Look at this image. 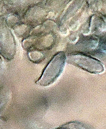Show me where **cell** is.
<instances>
[{
	"label": "cell",
	"mask_w": 106,
	"mask_h": 129,
	"mask_svg": "<svg viewBox=\"0 0 106 129\" xmlns=\"http://www.w3.org/2000/svg\"><path fill=\"white\" fill-rule=\"evenodd\" d=\"M66 60V56L63 52L57 53L47 65L37 83L43 86L53 83L62 73Z\"/></svg>",
	"instance_id": "6da1fadb"
},
{
	"label": "cell",
	"mask_w": 106,
	"mask_h": 129,
	"mask_svg": "<svg viewBox=\"0 0 106 129\" xmlns=\"http://www.w3.org/2000/svg\"><path fill=\"white\" fill-rule=\"evenodd\" d=\"M66 60L68 63L91 73L97 74L104 71L103 65L100 61L83 54H68Z\"/></svg>",
	"instance_id": "7a4b0ae2"
},
{
	"label": "cell",
	"mask_w": 106,
	"mask_h": 129,
	"mask_svg": "<svg viewBox=\"0 0 106 129\" xmlns=\"http://www.w3.org/2000/svg\"><path fill=\"white\" fill-rule=\"evenodd\" d=\"M13 37L10 30L5 28L0 33V51L5 57L13 56L15 44Z\"/></svg>",
	"instance_id": "3957f363"
}]
</instances>
